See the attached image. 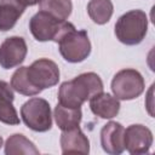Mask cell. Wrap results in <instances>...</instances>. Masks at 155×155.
Masks as SVG:
<instances>
[{"mask_svg": "<svg viewBox=\"0 0 155 155\" xmlns=\"http://www.w3.org/2000/svg\"><path fill=\"white\" fill-rule=\"evenodd\" d=\"M103 91V81L93 71L82 73L73 80L61 84L58 90V103L68 108H81L92 96Z\"/></svg>", "mask_w": 155, "mask_h": 155, "instance_id": "obj_1", "label": "cell"}, {"mask_svg": "<svg viewBox=\"0 0 155 155\" xmlns=\"http://www.w3.org/2000/svg\"><path fill=\"white\" fill-rule=\"evenodd\" d=\"M57 44L61 56L69 63H80L91 53V42L87 31L78 30L70 22H68L65 29L59 35Z\"/></svg>", "mask_w": 155, "mask_h": 155, "instance_id": "obj_2", "label": "cell"}, {"mask_svg": "<svg viewBox=\"0 0 155 155\" xmlns=\"http://www.w3.org/2000/svg\"><path fill=\"white\" fill-rule=\"evenodd\" d=\"M148 31V16L142 10L124 13L115 23V35L125 45L133 46L143 41Z\"/></svg>", "mask_w": 155, "mask_h": 155, "instance_id": "obj_3", "label": "cell"}, {"mask_svg": "<svg viewBox=\"0 0 155 155\" xmlns=\"http://www.w3.org/2000/svg\"><path fill=\"white\" fill-rule=\"evenodd\" d=\"M21 116L24 125L35 132H46L52 127L51 108L46 99L34 97L21 107Z\"/></svg>", "mask_w": 155, "mask_h": 155, "instance_id": "obj_4", "label": "cell"}, {"mask_svg": "<svg viewBox=\"0 0 155 155\" xmlns=\"http://www.w3.org/2000/svg\"><path fill=\"white\" fill-rule=\"evenodd\" d=\"M145 87L142 74L131 68L117 71L111 80V91L119 101H131L139 97Z\"/></svg>", "mask_w": 155, "mask_h": 155, "instance_id": "obj_5", "label": "cell"}, {"mask_svg": "<svg viewBox=\"0 0 155 155\" xmlns=\"http://www.w3.org/2000/svg\"><path fill=\"white\" fill-rule=\"evenodd\" d=\"M68 21H59L47 12L39 11L29 21V29L35 40L57 42L59 35L65 29Z\"/></svg>", "mask_w": 155, "mask_h": 155, "instance_id": "obj_6", "label": "cell"}, {"mask_svg": "<svg viewBox=\"0 0 155 155\" xmlns=\"http://www.w3.org/2000/svg\"><path fill=\"white\" fill-rule=\"evenodd\" d=\"M27 76L31 85L41 92L42 90L58 84L59 68L53 61L48 58H40L27 67Z\"/></svg>", "mask_w": 155, "mask_h": 155, "instance_id": "obj_7", "label": "cell"}, {"mask_svg": "<svg viewBox=\"0 0 155 155\" xmlns=\"http://www.w3.org/2000/svg\"><path fill=\"white\" fill-rule=\"evenodd\" d=\"M28 52L27 42L21 36H11L0 45V65L4 69L18 67L25 59Z\"/></svg>", "mask_w": 155, "mask_h": 155, "instance_id": "obj_8", "label": "cell"}, {"mask_svg": "<svg viewBox=\"0 0 155 155\" xmlns=\"http://www.w3.org/2000/svg\"><path fill=\"white\" fill-rule=\"evenodd\" d=\"M153 144V133L144 125H131L125 130V149L132 155L148 154Z\"/></svg>", "mask_w": 155, "mask_h": 155, "instance_id": "obj_9", "label": "cell"}, {"mask_svg": "<svg viewBox=\"0 0 155 155\" xmlns=\"http://www.w3.org/2000/svg\"><path fill=\"white\" fill-rule=\"evenodd\" d=\"M101 145L107 154H121L125 150V127L116 121L107 122L101 130Z\"/></svg>", "mask_w": 155, "mask_h": 155, "instance_id": "obj_10", "label": "cell"}, {"mask_svg": "<svg viewBox=\"0 0 155 155\" xmlns=\"http://www.w3.org/2000/svg\"><path fill=\"white\" fill-rule=\"evenodd\" d=\"M62 154H88L90 140L79 126L62 131L61 134Z\"/></svg>", "mask_w": 155, "mask_h": 155, "instance_id": "obj_11", "label": "cell"}, {"mask_svg": "<svg viewBox=\"0 0 155 155\" xmlns=\"http://www.w3.org/2000/svg\"><path fill=\"white\" fill-rule=\"evenodd\" d=\"M90 109L101 119H113L120 111V102L116 97L102 91L90 98Z\"/></svg>", "mask_w": 155, "mask_h": 155, "instance_id": "obj_12", "label": "cell"}, {"mask_svg": "<svg viewBox=\"0 0 155 155\" xmlns=\"http://www.w3.org/2000/svg\"><path fill=\"white\" fill-rule=\"evenodd\" d=\"M15 99L13 88L4 80H0V121L6 125H18L19 117L12 104Z\"/></svg>", "mask_w": 155, "mask_h": 155, "instance_id": "obj_13", "label": "cell"}, {"mask_svg": "<svg viewBox=\"0 0 155 155\" xmlns=\"http://www.w3.org/2000/svg\"><path fill=\"white\" fill-rule=\"evenodd\" d=\"M25 7L18 0H0V31L11 30Z\"/></svg>", "mask_w": 155, "mask_h": 155, "instance_id": "obj_14", "label": "cell"}, {"mask_svg": "<svg viewBox=\"0 0 155 155\" xmlns=\"http://www.w3.org/2000/svg\"><path fill=\"white\" fill-rule=\"evenodd\" d=\"M53 116L57 126L62 131H65L80 125V121L82 119V111L81 108H68L58 103L54 107Z\"/></svg>", "mask_w": 155, "mask_h": 155, "instance_id": "obj_15", "label": "cell"}, {"mask_svg": "<svg viewBox=\"0 0 155 155\" xmlns=\"http://www.w3.org/2000/svg\"><path fill=\"white\" fill-rule=\"evenodd\" d=\"M40 151L35 147V144L21 133H15L6 139V143H5L6 155H18V154L38 155Z\"/></svg>", "mask_w": 155, "mask_h": 155, "instance_id": "obj_16", "label": "cell"}, {"mask_svg": "<svg viewBox=\"0 0 155 155\" xmlns=\"http://www.w3.org/2000/svg\"><path fill=\"white\" fill-rule=\"evenodd\" d=\"M114 12L111 0H90L87 4V13L97 24H105L110 21Z\"/></svg>", "mask_w": 155, "mask_h": 155, "instance_id": "obj_17", "label": "cell"}, {"mask_svg": "<svg viewBox=\"0 0 155 155\" xmlns=\"http://www.w3.org/2000/svg\"><path fill=\"white\" fill-rule=\"evenodd\" d=\"M39 8L59 21H67L71 15L73 4L71 0H41Z\"/></svg>", "mask_w": 155, "mask_h": 155, "instance_id": "obj_18", "label": "cell"}, {"mask_svg": "<svg viewBox=\"0 0 155 155\" xmlns=\"http://www.w3.org/2000/svg\"><path fill=\"white\" fill-rule=\"evenodd\" d=\"M11 87L23 96H36L40 93L27 76V67H19L11 76Z\"/></svg>", "mask_w": 155, "mask_h": 155, "instance_id": "obj_19", "label": "cell"}, {"mask_svg": "<svg viewBox=\"0 0 155 155\" xmlns=\"http://www.w3.org/2000/svg\"><path fill=\"white\" fill-rule=\"evenodd\" d=\"M24 7H27V6H34V5H36V4H39L41 0H18Z\"/></svg>", "mask_w": 155, "mask_h": 155, "instance_id": "obj_20", "label": "cell"}, {"mask_svg": "<svg viewBox=\"0 0 155 155\" xmlns=\"http://www.w3.org/2000/svg\"><path fill=\"white\" fill-rule=\"evenodd\" d=\"M2 143H4V140H2V137H1V136H0V148H1V147H2V145H4V144H2Z\"/></svg>", "mask_w": 155, "mask_h": 155, "instance_id": "obj_21", "label": "cell"}]
</instances>
